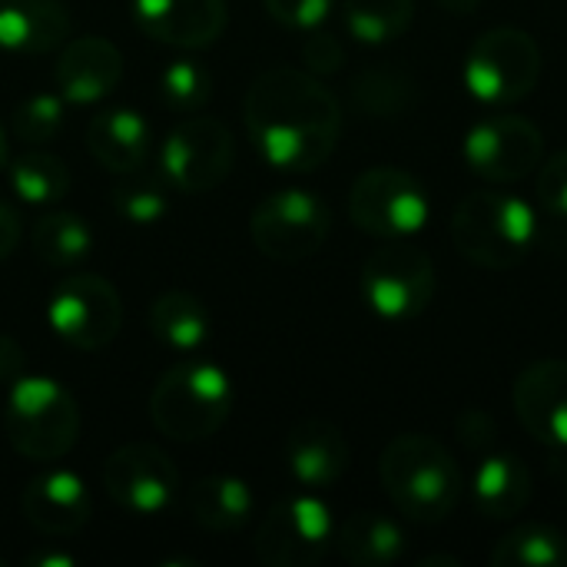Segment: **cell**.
I'll use <instances>...</instances> for the list:
<instances>
[{"instance_id": "obj_1", "label": "cell", "mask_w": 567, "mask_h": 567, "mask_svg": "<svg viewBox=\"0 0 567 567\" xmlns=\"http://www.w3.org/2000/svg\"><path fill=\"white\" fill-rule=\"evenodd\" d=\"M252 150L279 173H312L339 146L342 106L336 93L309 70H262L243 103Z\"/></svg>"}, {"instance_id": "obj_45", "label": "cell", "mask_w": 567, "mask_h": 567, "mask_svg": "<svg viewBox=\"0 0 567 567\" xmlns=\"http://www.w3.org/2000/svg\"><path fill=\"white\" fill-rule=\"evenodd\" d=\"M565 492H567V472H565Z\"/></svg>"}, {"instance_id": "obj_13", "label": "cell", "mask_w": 567, "mask_h": 567, "mask_svg": "<svg viewBox=\"0 0 567 567\" xmlns=\"http://www.w3.org/2000/svg\"><path fill=\"white\" fill-rule=\"evenodd\" d=\"M103 488L123 512L156 518L176 505L179 472L159 445L133 442L103 462Z\"/></svg>"}, {"instance_id": "obj_39", "label": "cell", "mask_w": 567, "mask_h": 567, "mask_svg": "<svg viewBox=\"0 0 567 567\" xmlns=\"http://www.w3.org/2000/svg\"><path fill=\"white\" fill-rule=\"evenodd\" d=\"M20 233H23V226H20L17 209H13V206H7V203L0 199V259H7V256L17 249Z\"/></svg>"}, {"instance_id": "obj_12", "label": "cell", "mask_w": 567, "mask_h": 567, "mask_svg": "<svg viewBox=\"0 0 567 567\" xmlns=\"http://www.w3.org/2000/svg\"><path fill=\"white\" fill-rule=\"evenodd\" d=\"M336 542V522L319 495H292L269 508L262 518L252 551L269 567L319 565Z\"/></svg>"}, {"instance_id": "obj_10", "label": "cell", "mask_w": 567, "mask_h": 567, "mask_svg": "<svg viewBox=\"0 0 567 567\" xmlns=\"http://www.w3.org/2000/svg\"><path fill=\"white\" fill-rule=\"evenodd\" d=\"M50 329L80 352L106 349L123 326V302L110 279L96 272L63 276L47 299Z\"/></svg>"}, {"instance_id": "obj_5", "label": "cell", "mask_w": 567, "mask_h": 567, "mask_svg": "<svg viewBox=\"0 0 567 567\" xmlns=\"http://www.w3.org/2000/svg\"><path fill=\"white\" fill-rule=\"evenodd\" d=\"M3 429L17 455L30 462H56L80 435V405L56 379L23 372L7 385Z\"/></svg>"}, {"instance_id": "obj_2", "label": "cell", "mask_w": 567, "mask_h": 567, "mask_svg": "<svg viewBox=\"0 0 567 567\" xmlns=\"http://www.w3.org/2000/svg\"><path fill=\"white\" fill-rule=\"evenodd\" d=\"M379 478L389 502L415 525L445 522L462 502V468L455 455L432 435H395L382 458Z\"/></svg>"}, {"instance_id": "obj_21", "label": "cell", "mask_w": 567, "mask_h": 567, "mask_svg": "<svg viewBox=\"0 0 567 567\" xmlns=\"http://www.w3.org/2000/svg\"><path fill=\"white\" fill-rule=\"evenodd\" d=\"M70 40V10L63 0H0V50L43 56Z\"/></svg>"}, {"instance_id": "obj_24", "label": "cell", "mask_w": 567, "mask_h": 567, "mask_svg": "<svg viewBox=\"0 0 567 567\" xmlns=\"http://www.w3.org/2000/svg\"><path fill=\"white\" fill-rule=\"evenodd\" d=\"M252 488L236 475H206L186 488V512L206 532H236L252 515Z\"/></svg>"}, {"instance_id": "obj_37", "label": "cell", "mask_w": 567, "mask_h": 567, "mask_svg": "<svg viewBox=\"0 0 567 567\" xmlns=\"http://www.w3.org/2000/svg\"><path fill=\"white\" fill-rule=\"evenodd\" d=\"M455 432H458V442L468 445V449H485L495 442V419L482 409H468L465 415H458L455 422Z\"/></svg>"}, {"instance_id": "obj_35", "label": "cell", "mask_w": 567, "mask_h": 567, "mask_svg": "<svg viewBox=\"0 0 567 567\" xmlns=\"http://www.w3.org/2000/svg\"><path fill=\"white\" fill-rule=\"evenodd\" d=\"M262 3L276 23L289 30H302V33L322 27L336 7V0H262Z\"/></svg>"}, {"instance_id": "obj_4", "label": "cell", "mask_w": 567, "mask_h": 567, "mask_svg": "<svg viewBox=\"0 0 567 567\" xmlns=\"http://www.w3.org/2000/svg\"><path fill=\"white\" fill-rule=\"evenodd\" d=\"M452 243L468 262L508 272L532 256L538 243V213L512 193H472L455 206Z\"/></svg>"}, {"instance_id": "obj_31", "label": "cell", "mask_w": 567, "mask_h": 567, "mask_svg": "<svg viewBox=\"0 0 567 567\" xmlns=\"http://www.w3.org/2000/svg\"><path fill=\"white\" fill-rule=\"evenodd\" d=\"M110 203L126 223L156 226L169 209V183L163 179V173H156V176H150L143 169L123 173L110 189Z\"/></svg>"}, {"instance_id": "obj_27", "label": "cell", "mask_w": 567, "mask_h": 567, "mask_svg": "<svg viewBox=\"0 0 567 567\" xmlns=\"http://www.w3.org/2000/svg\"><path fill=\"white\" fill-rule=\"evenodd\" d=\"M419 100V80L402 66H369L352 80V103L375 120H395Z\"/></svg>"}, {"instance_id": "obj_11", "label": "cell", "mask_w": 567, "mask_h": 567, "mask_svg": "<svg viewBox=\"0 0 567 567\" xmlns=\"http://www.w3.org/2000/svg\"><path fill=\"white\" fill-rule=\"evenodd\" d=\"M236 159V140L223 120L186 116L159 143V173L169 189L196 196L216 189Z\"/></svg>"}, {"instance_id": "obj_17", "label": "cell", "mask_w": 567, "mask_h": 567, "mask_svg": "<svg viewBox=\"0 0 567 567\" xmlns=\"http://www.w3.org/2000/svg\"><path fill=\"white\" fill-rule=\"evenodd\" d=\"M515 415L525 432L551 449H567V362H532L512 389Z\"/></svg>"}, {"instance_id": "obj_8", "label": "cell", "mask_w": 567, "mask_h": 567, "mask_svg": "<svg viewBox=\"0 0 567 567\" xmlns=\"http://www.w3.org/2000/svg\"><path fill=\"white\" fill-rule=\"evenodd\" d=\"M332 233L329 206L309 189L269 193L249 219V236L256 249L272 262L312 259Z\"/></svg>"}, {"instance_id": "obj_36", "label": "cell", "mask_w": 567, "mask_h": 567, "mask_svg": "<svg viewBox=\"0 0 567 567\" xmlns=\"http://www.w3.org/2000/svg\"><path fill=\"white\" fill-rule=\"evenodd\" d=\"M342 60H346V50H342V43L332 33H326L319 27L309 30L306 43H302V63H306L309 73H316V76L336 73L342 66Z\"/></svg>"}, {"instance_id": "obj_40", "label": "cell", "mask_w": 567, "mask_h": 567, "mask_svg": "<svg viewBox=\"0 0 567 567\" xmlns=\"http://www.w3.org/2000/svg\"><path fill=\"white\" fill-rule=\"evenodd\" d=\"M23 565L27 567H73L76 565V558H73L70 551L43 548V551H30V555L23 558Z\"/></svg>"}, {"instance_id": "obj_34", "label": "cell", "mask_w": 567, "mask_h": 567, "mask_svg": "<svg viewBox=\"0 0 567 567\" xmlns=\"http://www.w3.org/2000/svg\"><path fill=\"white\" fill-rule=\"evenodd\" d=\"M535 173H538L535 196L542 209L555 219H567V150H558L548 159H542Z\"/></svg>"}, {"instance_id": "obj_14", "label": "cell", "mask_w": 567, "mask_h": 567, "mask_svg": "<svg viewBox=\"0 0 567 567\" xmlns=\"http://www.w3.org/2000/svg\"><path fill=\"white\" fill-rule=\"evenodd\" d=\"M462 156L488 183H518L545 159V136L528 116L502 113L475 123L462 140Z\"/></svg>"}, {"instance_id": "obj_33", "label": "cell", "mask_w": 567, "mask_h": 567, "mask_svg": "<svg viewBox=\"0 0 567 567\" xmlns=\"http://www.w3.org/2000/svg\"><path fill=\"white\" fill-rule=\"evenodd\" d=\"M66 120V100L53 93H33L13 110V133L27 146H43L50 143Z\"/></svg>"}, {"instance_id": "obj_42", "label": "cell", "mask_w": 567, "mask_h": 567, "mask_svg": "<svg viewBox=\"0 0 567 567\" xmlns=\"http://www.w3.org/2000/svg\"><path fill=\"white\" fill-rule=\"evenodd\" d=\"M432 565H449V567H462L458 558H445V555H432V558H425L422 567H432Z\"/></svg>"}, {"instance_id": "obj_22", "label": "cell", "mask_w": 567, "mask_h": 567, "mask_svg": "<svg viewBox=\"0 0 567 567\" xmlns=\"http://www.w3.org/2000/svg\"><path fill=\"white\" fill-rule=\"evenodd\" d=\"M532 492H535L532 472L515 455H488V458H482V465L475 468V478H472L475 508L492 522L518 518L528 508Z\"/></svg>"}, {"instance_id": "obj_44", "label": "cell", "mask_w": 567, "mask_h": 567, "mask_svg": "<svg viewBox=\"0 0 567 567\" xmlns=\"http://www.w3.org/2000/svg\"><path fill=\"white\" fill-rule=\"evenodd\" d=\"M0 567H7V561H3V558H0Z\"/></svg>"}, {"instance_id": "obj_6", "label": "cell", "mask_w": 567, "mask_h": 567, "mask_svg": "<svg viewBox=\"0 0 567 567\" xmlns=\"http://www.w3.org/2000/svg\"><path fill=\"white\" fill-rule=\"evenodd\" d=\"M542 47L522 27H492L478 33L465 53L462 80L478 103L512 106L542 80Z\"/></svg>"}, {"instance_id": "obj_32", "label": "cell", "mask_w": 567, "mask_h": 567, "mask_svg": "<svg viewBox=\"0 0 567 567\" xmlns=\"http://www.w3.org/2000/svg\"><path fill=\"white\" fill-rule=\"evenodd\" d=\"M213 70L196 60V56H176L159 70V100L173 110V113H196L199 106L209 103L213 96Z\"/></svg>"}, {"instance_id": "obj_7", "label": "cell", "mask_w": 567, "mask_h": 567, "mask_svg": "<svg viewBox=\"0 0 567 567\" xmlns=\"http://www.w3.org/2000/svg\"><path fill=\"white\" fill-rule=\"evenodd\" d=\"M435 266L425 249L405 239H385L362 266V296L379 319H419L435 299Z\"/></svg>"}, {"instance_id": "obj_41", "label": "cell", "mask_w": 567, "mask_h": 567, "mask_svg": "<svg viewBox=\"0 0 567 567\" xmlns=\"http://www.w3.org/2000/svg\"><path fill=\"white\" fill-rule=\"evenodd\" d=\"M449 13H458V17H468L482 7V0H439Z\"/></svg>"}, {"instance_id": "obj_30", "label": "cell", "mask_w": 567, "mask_h": 567, "mask_svg": "<svg viewBox=\"0 0 567 567\" xmlns=\"http://www.w3.org/2000/svg\"><path fill=\"white\" fill-rule=\"evenodd\" d=\"M495 567H565L567 538L551 525H518L488 555Z\"/></svg>"}, {"instance_id": "obj_3", "label": "cell", "mask_w": 567, "mask_h": 567, "mask_svg": "<svg viewBox=\"0 0 567 567\" xmlns=\"http://www.w3.org/2000/svg\"><path fill=\"white\" fill-rule=\"evenodd\" d=\"M233 402V379L223 365L186 359L156 379L150 392V419L173 442H206L226 425Z\"/></svg>"}, {"instance_id": "obj_38", "label": "cell", "mask_w": 567, "mask_h": 567, "mask_svg": "<svg viewBox=\"0 0 567 567\" xmlns=\"http://www.w3.org/2000/svg\"><path fill=\"white\" fill-rule=\"evenodd\" d=\"M27 372V355L23 349L17 346V339L10 336H0V385H13L20 375Z\"/></svg>"}, {"instance_id": "obj_20", "label": "cell", "mask_w": 567, "mask_h": 567, "mask_svg": "<svg viewBox=\"0 0 567 567\" xmlns=\"http://www.w3.org/2000/svg\"><path fill=\"white\" fill-rule=\"evenodd\" d=\"M86 150L103 169L116 176L146 169V159L153 150V126L140 110H130V106L100 110L86 123Z\"/></svg>"}, {"instance_id": "obj_23", "label": "cell", "mask_w": 567, "mask_h": 567, "mask_svg": "<svg viewBox=\"0 0 567 567\" xmlns=\"http://www.w3.org/2000/svg\"><path fill=\"white\" fill-rule=\"evenodd\" d=\"M150 332L173 352H199L213 336V316L206 302L193 292L169 289L150 306Z\"/></svg>"}, {"instance_id": "obj_26", "label": "cell", "mask_w": 567, "mask_h": 567, "mask_svg": "<svg viewBox=\"0 0 567 567\" xmlns=\"http://www.w3.org/2000/svg\"><path fill=\"white\" fill-rule=\"evenodd\" d=\"M30 249L40 262L66 269L93 252V229L80 213L53 209L30 226Z\"/></svg>"}, {"instance_id": "obj_43", "label": "cell", "mask_w": 567, "mask_h": 567, "mask_svg": "<svg viewBox=\"0 0 567 567\" xmlns=\"http://www.w3.org/2000/svg\"><path fill=\"white\" fill-rule=\"evenodd\" d=\"M7 166V130H3V123H0V169Z\"/></svg>"}, {"instance_id": "obj_29", "label": "cell", "mask_w": 567, "mask_h": 567, "mask_svg": "<svg viewBox=\"0 0 567 567\" xmlns=\"http://www.w3.org/2000/svg\"><path fill=\"white\" fill-rule=\"evenodd\" d=\"M346 30L369 47H385L409 33L415 20V0H346Z\"/></svg>"}, {"instance_id": "obj_16", "label": "cell", "mask_w": 567, "mask_h": 567, "mask_svg": "<svg viewBox=\"0 0 567 567\" xmlns=\"http://www.w3.org/2000/svg\"><path fill=\"white\" fill-rule=\"evenodd\" d=\"M123 80V53L106 37H76L66 40L53 63L56 93L66 106H96Z\"/></svg>"}, {"instance_id": "obj_18", "label": "cell", "mask_w": 567, "mask_h": 567, "mask_svg": "<svg viewBox=\"0 0 567 567\" xmlns=\"http://www.w3.org/2000/svg\"><path fill=\"white\" fill-rule=\"evenodd\" d=\"M27 525L43 538H73L86 528L93 515V498L86 482L70 468H53L37 475L20 498Z\"/></svg>"}, {"instance_id": "obj_19", "label": "cell", "mask_w": 567, "mask_h": 567, "mask_svg": "<svg viewBox=\"0 0 567 567\" xmlns=\"http://www.w3.org/2000/svg\"><path fill=\"white\" fill-rule=\"evenodd\" d=\"M286 468L306 492L336 485L349 472V442L342 429L326 419L292 425L286 435Z\"/></svg>"}, {"instance_id": "obj_9", "label": "cell", "mask_w": 567, "mask_h": 567, "mask_svg": "<svg viewBox=\"0 0 567 567\" xmlns=\"http://www.w3.org/2000/svg\"><path fill=\"white\" fill-rule=\"evenodd\" d=\"M349 216L369 236L409 239L425 229L432 203L412 173L399 166H372L352 183Z\"/></svg>"}, {"instance_id": "obj_15", "label": "cell", "mask_w": 567, "mask_h": 567, "mask_svg": "<svg viewBox=\"0 0 567 567\" xmlns=\"http://www.w3.org/2000/svg\"><path fill=\"white\" fill-rule=\"evenodd\" d=\"M130 17L140 33L179 50L213 47L226 23V0H130Z\"/></svg>"}, {"instance_id": "obj_28", "label": "cell", "mask_w": 567, "mask_h": 567, "mask_svg": "<svg viewBox=\"0 0 567 567\" xmlns=\"http://www.w3.org/2000/svg\"><path fill=\"white\" fill-rule=\"evenodd\" d=\"M7 183H10L17 199H23L30 206H47V203H56V199L66 196V189H70V166L56 153L30 146L27 153L10 159Z\"/></svg>"}, {"instance_id": "obj_25", "label": "cell", "mask_w": 567, "mask_h": 567, "mask_svg": "<svg viewBox=\"0 0 567 567\" xmlns=\"http://www.w3.org/2000/svg\"><path fill=\"white\" fill-rule=\"evenodd\" d=\"M336 548L352 567L395 565L405 555V532L379 512H355L336 532Z\"/></svg>"}]
</instances>
